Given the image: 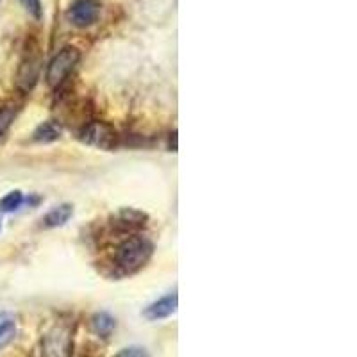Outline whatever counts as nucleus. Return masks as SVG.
I'll use <instances>...</instances> for the list:
<instances>
[{"mask_svg": "<svg viewBox=\"0 0 357 357\" xmlns=\"http://www.w3.org/2000/svg\"><path fill=\"white\" fill-rule=\"evenodd\" d=\"M177 295H167L162 296V298H159L158 302H154L152 305H149L145 311V317L149 318V320L155 321V320H162V318H168L170 314H174L175 309H177Z\"/></svg>", "mask_w": 357, "mask_h": 357, "instance_id": "obj_6", "label": "nucleus"}, {"mask_svg": "<svg viewBox=\"0 0 357 357\" xmlns=\"http://www.w3.org/2000/svg\"><path fill=\"white\" fill-rule=\"evenodd\" d=\"M20 2L24 4V8L27 9V11L31 13L34 18H41V13H43V9H41L40 0H20Z\"/></svg>", "mask_w": 357, "mask_h": 357, "instance_id": "obj_14", "label": "nucleus"}, {"mask_svg": "<svg viewBox=\"0 0 357 357\" xmlns=\"http://www.w3.org/2000/svg\"><path fill=\"white\" fill-rule=\"evenodd\" d=\"M100 15V4L98 0H75L68 9V20L75 27H89L97 22Z\"/></svg>", "mask_w": 357, "mask_h": 357, "instance_id": "obj_5", "label": "nucleus"}, {"mask_svg": "<svg viewBox=\"0 0 357 357\" xmlns=\"http://www.w3.org/2000/svg\"><path fill=\"white\" fill-rule=\"evenodd\" d=\"M91 325H93V331L102 337H107L114 329V320L107 314V312H98L95 314L93 320H91Z\"/></svg>", "mask_w": 357, "mask_h": 357, "instance_id": "obj_9", "label": "nucleus"}, {"mask_svg": "<svg viewBox=\"0 0 357 357\" xmlns=\"http://www.w3.org/2000/svg\"><path fill=\"white\" fill-rule=\"evenodd\" d=\"M61 136V127L57 126L56 122H43L36 130H34V139L36 142L50 143L56 142Z\"/></svg>", "mask_w": 357, "mask_h": 357, "instance_id": "obj_8", "label": "nucleus"}, {"mask_svg": "<svg viewBox=\"0 0 357 357\" xmlns=\"http://www.w3.org/2000/svg\"><path fill=\"white\" fill-rule=\"evenodd\" d=\"M81 139L86 145L97 146V149H104L109 151L116 145V132L111 126L104 122H91L82 129Z\"/></svg>", "mask_w": 357, "mask_h": 357, "instance_id": "obj_4", "label": "nucleus"}, {"mask_svg": "<svg viewBox=\"0 0 357 357\" xmlns=\"http://www.w3.org/2000/svg\"><path fill=\"white\" fill-rule=\"evenodd\" d=\"M154 245L143 238V236H132L127 238L116 250L114 256V264H116L123 273H136L142 270L149 259L152 257Z\"/></svg>", "mask_w": 357, "mask_h": 357, "instance_id": "obj_1", "label": "nucleus"}, {"mask_svg": "<svg viewBox=\"0 0 357 357\" xmlns=\"http://www.w3.org/2000/svg\"><path fill=\"white\" fill-rule=\"evenodd\" d=\"M17 334V325L13 320H4L0 324V349H4Z\"/></svg>", "mask_w": 357, "mask_h": 357, "instance_id": "obj_11", "label": "nucleus"}, {"mask_svg": "<svg viewBox=\"0 0 357 357\" xmlns=\"http://www.w3.org/2000/svg\"><path fill=\"white\" fill-rule=\"evenodd\" d=\"M13 118H15V111L6 107V109H0V136L9 129Z\"/></svg>", "mask_w": 357, "mask_h": 357, "instance_id": "obj_12", "label": "nucleus"}, {"mask_svg": "<svg viewBox=\"0 0 357 357\" xmlns=\"http://www.w3.org/2000/svg\"><path fill=\"white\" fill-rule=\"evenodd\" d=\"M72 213H73V207L70 206V204H63V206L54 207L52 211L47 213L43 222L47 227H59V225H65V223L68 222Z\"/></svg>", "mask_w": 357, "mask_h": 357, "instance_id": "obj_7", "label": "nucleus"}, {"mask_svg": "<svg viewBox=\"0 0 357 357\" xmlns=\"http://www.w3.org/2000/svg\"><path fill=\"white\" fill-rule=\"evenodd\" d=\"M72 349L73 341L68 327H65V325H56L45 336L41 357H70L72 356Z\"/></svg>", "mask_w": 357, "mask_h": 357, "instance_id": "obj_2", "label": "nucleus"}, {"mask_svg": "<svg viewBox=\"0 0 357 357\" xmlns=\"http://www.w3.org/2000/svg\"><path fill=\"white\" fill-rule=\"evenodd\" d=\"M79 50L75 47H65L59 52L54 56V59L50 61L49 70H47V81L50 86H57L63 79L75 68V65L79 63Z\"/></svg>", "mask_w": 357, "mask_h": 357, "instance_id": "obj_3", "label": "nucleus"}, {"mask_svg": "<svg viewBox=\"0 0 357 357\" xmlns=\"http://www.w3.org/2000/svg\"><path fill=\"white\" fill-rule=\"evenodd\" d=\"M114 357H151L149 352L142 347H130V349H123L116 354Z\"/></svg>", "mask_w": 357, "mask_h": 357, "instance_id": "obj_13", "label": "nucleus"}, {"mask_svg": "<svg viewBox=\"0 0 357 357\" xmlns=\"http://www.w3.org/2000/svg\"><path fill=\"white\" fill-rule=\"evenodd\" d=\"M24 202V195H22L20 191H11L4 199L0 200V209L6 213H11V211H17L18 207L22 206Z\"/></svg>", "mask_w": 357, "mask_h": 357, "instance_id": "obj_10", "label": "nucleus"}]
</instances>
